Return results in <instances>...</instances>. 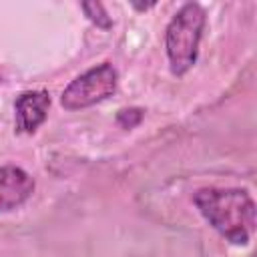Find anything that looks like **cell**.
I'll list each match as a JSON object with an SVG mask.
<instances>
[{
	"label": "cell",
	"instance_id": "1",
	"mask_svg": "<svg viewBox=\"0 0 257 257\" xmlns=\"http://www.w3.org/2000/svg\"><path fill=\"white\" fill-rule=\"evenodd\" d=\"M201 215L233 245H247L255 231V203L245 189H201L193 197Z\"/></svg>",
	"mask_w": 257,
	"mask_h": 257
},
{
	"label": "cell",
	"instance_id": "2",
	"mask_svg": "<svg viewBox=\"0 0 257 257\" xmlns=\"http://www.w3.org/2000/svg\"><path fill=\"white\" fill-rule=\"evenodd\" d=\"M205 20L207 16L203 6L197 2H189L181 6V10L169 22L165 32V48L173 74L181 76L197 62Z\"/></svg>",
	"mask_w": 257,
	"mask_h": 257
},
{
	"label": "cell",
	"instance_id": "3",
	"mask_svg": "<svg viewBox=\"0 0 257 257\" xmlns=\"http://www.w3.org/2000/svg\"><path fill=\"white\" fill-rule=\"evenodd\" d=\"M116 82H118V74L112 68V64L102 62V64L86 70L84 74L76 76L64 88V92L60 96V104L66 110L88 108L96 102L106 100L116 90Z\"/></svg>",
	"mask_w": 257,
	"mask_h": 257
},
{
	"label": "cell",
	"instance_id": "4",
	"mask_svg": "<svg viewBox=\"0 0 257 257\" xmlns=\"http://www.w3.org/2000/svg\"><path fill=\"white\" fill-rule=\"evenodd\" d=\"M34 191V179L20 167H0V213L24 205Z\"/></svg>",
	"mask_w": 257,
	"mask_h": 257
},
{
	"label": "cell",
	"instance_id": "5",
	"mask_svg": "<svg viewBox=\"0 0 257 257\" xmlns=\"http://www.w3.org/2000/svg\"><path fill=\"white\" fill-rule=\"evenodd\" d=\"M50 94L46 90H26L16 98V128L18 133H34L48 114Z\"/></svg>",
	"mask_w": 257,
	"mask_h": 257
},
{
	"label": "cell",
	"instance_id": "6",
	"mask_svg": "<svg viewBox=\"0 0 257 257\" xmlns=\"http://www.w3.org/2000/svg\"><path fill=\"white\" fill-rule=\"evenodd\" d=\"M82 10L86 12V16H88L96 26H100V28H110V26H112V22H110V18H108V14L104 12V6H102L100 2H86V4H82Z\"/></svg>",
	"mask_w": 257,
	"mask_h": 257
}]
</instances>
